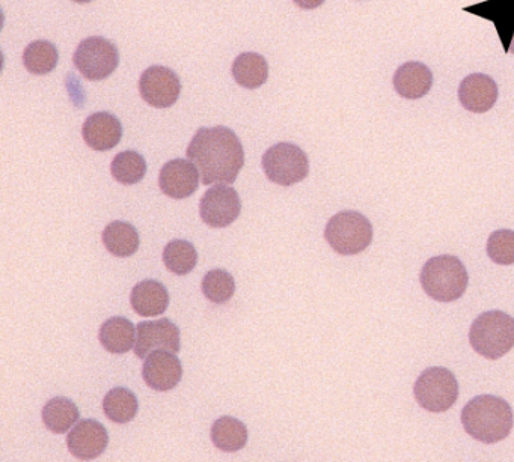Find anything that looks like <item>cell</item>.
I'll return each mask as SVG.
<instances>
[{
  "label": "cell",
  "mask_w": 514,
  "mask_h": 462,
  "mask_svg": "<svg viewBox=\"0 0 514 462\" xmlns=\"http://www.w3.org/2000/svg\"><path fill=\"white\" fill-rule=\"evenodd\" d=\"M187 159L196 166L204 186L233 184L245 166V149L230 128H199L187 148Z\"/></svg>",
  "instance_id": "cell-1"
},
{
  "label": "cell",
  "mask_w": 514,
  "mask_h": 462,
  "mask_svg": "<svg viewBox=\"0 0 514 462\" xmlns=\"http://www.w3.org/2000/svg\"><path fill=\"white\" fill-rule=\"evenodd\" d=\"M462 423L475 440L486 444L499 443L513 429V410L505 399L498 396H477L463 408Z\"/></svg>",
  "instance_id": "cell-2"
},
{
  "label": "cell",
  "mask_w": 514,
  "mask_h": 462,
  "mask_svg": "<svg viewBox=\"0 0 514 462\" xmlns=\"http://www.w3.org/2000/svg\"><path fill=\"white\" fill-rule=\"evenodd\" d=\"M420 279L426 294L442 303L459 300L465 294L469 282L465 265L451 255L429 259L421 271Z\"/></svg>",
  "instance_id": "cell-3"
},
{
  "label": "cell",
  "mask_w": 514,
  "mask_h": 462,
  "mask_svg": "<svg viewBox=\"0 0 514 462\" xmlns=\"http://www.w3.org/2000/svg\"><path fill=\"white\" fill-rule=\"evenodd\" d=\"M469 342L480 356L501 359L514 348V318L501 311L484 312L472 323Z\"/></svg>",
  "instance_id": "cell-4"
},
{
  "label": "cell",
  "mask_w": 514,
  "mask_h": 462,
  "mask_svg": "<svg viewBox=\"0 0 514 462\" xmlns=\"http://www.w3.org/2000/svg\"><path fill=\"white\" fill-rule=\"evenodd\" d=\"M329 246L340 255H358L373 241V226L356 211H343L329 220L325 231Z\"/></svg>",
  "instance_id": "cell-5"
},
{
  "label": "cell",
  "mask_w": 514,
  "mask_h": 462,
  "mask_svg": "<svg viewBox=\"0 0 514 462\" xmlns=\"http://www.w3.org/2000/svg\"><path fill=\"white\" fill-rule=\"evenodd\" d=\"M263 169L272 183L290 187L308 177L310 160L299 146L281 142L267 149L263 156Z\"/></svg>",
  "instance_id": "cell-6"
},
{
  "label": "cell",
  "mask_w": 514,
  "mask_h": 462,
  "mask_svg": "<svg viewBox=\"0 0 514 462\" xmlns=\"http://www.w3.org/2000/svg\"><path fill=\"white\" fill-rule=\"evenodd\" d=\"M415 398L420 407L432 413H444L459 398V383L453 372L445 368L424 371L414 386Z\"/></svg>",
  "instance_id": "cell-7"
},
{
  "label": "cell",
  "mask_w": 514,
  "mask_h": 462,
  "mask_svg": "<svg viewBox=\"0 0 514 462\" xmlns=\"http://www.w3.org/2000/svg\"><path fill=\"white\" fill-rule=\"evenodd\" d=\"M74 67L86 80L100 82L108 79L120 64L117 46L106 38L89 37L79 44L74 53Z\"/></svg>",
  "instance_id": "cell-8"
},
{
  "label": "cell",
  "mask_w": 514,
  "mask_h": 462,
  "mask_svg": "<svg viewBox=\"0 0 514 462\" xmlns=\"http://www.w3.org/2000/svg\"><path fill=\"white\" fill-rule=\"evenodd\" d=\"M242 211L239 193L228 186H216L207 190L199 204L202 222L212 228H227L236 222Z\"/></svg>",
  "instance_id": "cell-9"
},
{
  "label": "cell",
  "mask_w": 514,
  "mask_h": 462,
  "mask_svg": "<svg viewBox=\"0 0 514 462\" xmlns=\"http://www.w3.org/2000/svg\"><path fill=\"white\" fill-rule=\"evenodd\" d=\"M139 91L145 103L156 109H168L180 98L181 82L174 71L162 65H154L142 73Z\"/></svg>",
  "instance_id": "cell-10"
},
{
  "label": "cell",
  "mask_w": 514,
  "mask_h": 462,
  "mask_svg": "<svg viewBox=\"0 0 514 462\" xmlns=\"http://www.w3.org/2000/svg\"><path fill=\"white\" fill-rule=\"evenodd\" d=\"M160 350L180 353V330L178 327L166 318L139 323L138 329H136V356L145 360L151 353Z\"/></svg>",
  "instance_id": "cell-11"
},
{
  "label": "cell",
  "mask_w": 514,
  "mask_h": 462,
  "mask_svg": "<svg viewBox=\"0 0 514 462\" xmlns=\"http://www.w3.org/2000/svg\"><path fill=\"white\" fill-rule=\"evenodd\" d=\"M142 377L151 389L169 392L180 383L183 366L172 351H154L145 359Z\"/></svg>",
  "instance_id": "cell-12"
},
{
  "label": "cell",
  "mask_w": 514,
  "mask_h": 462,
  "mask_svg": "<svg viewBox=\"0 0 514 462\" xmlns=\"http://www.w3.org/2000/svg\"><path fill=\"white\" fill-rule=\"evenodd\" d=\"M108 444L109 434L105 426L92 419L77 422L67 437V446L71 455L82 461L98 458L105 452Z\"/></svg>",
  "instance_id": "cell-13"
},
{
  "label": "cell",
  "mask_w": 514,
  "mask_h": 462,
  "mask_svg": "<svg viewBox=\"0 0 514 462\" xmlns=\"http://www.w3.org/2000/svg\"><path fill=\"white\" fill-rule=\"evenodd\" d=\"M160 190L172 199L190 198L199 187V172L190 160L174 159L160 171Z\"/></svg>",
  "instance_id": "cell-14"
},
{
  "label": "cell",
  "mask_w": 514,
  "mask_h": 462,
  "mask_svg": "<svg viewBox=\"0 0 514 462\" xmlns=\"http://www.w3.org/2000/svg\"><path fill=\"white\" fill-rule=\"evenodd\" d=\"M86 145L94 151L105 152L115 148L123 139V125L109 112L92 113L82 127Z\"/></svg>",
  "instance_id": "cell-15"
},
{
  "label": "cell",
  "mask_w": 514,
  "mask_h": 462,
  "mask_svg": "<svg viewBox=\"0 0 514 462\" xmlns=\"http://www.w3.org/2000/svg\"><path fill=\"white\" fill-rule=\"evenodd\" d=\"M459 100L469 112H489L498 101V85L486 74H471L460 83Z\"/></svg>",
  "instance_id": "cell-16"
},
{
  "label": "cell",
  "mask_w": 514,
  "mask_h": 462,
  "mask_svg": "<svg viewBox=\"0 0 514 462\" xmlns=\"http://www.w3.org/2000/svg\"><path fill=\"white\" fill-rule=\"evenodd\" d=\"M433 86V73L421 62H406L394 74V89L400 97L418 100L426 97Z\"/></svg>",
  "instance_id": "cell-17"
},
{
  "label": "cell",
  "mask_w": 514,
  "mask_h": 462,
  "mask_svg": "<svg viewBox=\"0 0 514 462\" xmlns=\"http://www.w3.org/2000/svg\"><path fill=\"white\" fill-rule=\"evenodd\" d=\"M130 301L133 311L141 317H157L168 309L169 292L159 280H142L133 288Z\"/></svg>",
  "instance_id": "cell-18"
},
{
  "label": "cell",
  "mask_w": 514,
  "mask_h": 462,
  "mask_svg": "<svg viewBox=\"0 0 514 462\" xmlns=\"http://www.w3.org/2000/svg\"><path fill=\"white\" fill-rule=\"evenodd\" d=\"M466 11L492 20L498 31L499 40L504 44L505 52H510L514 35V0H490L486 4L466 8Z\"/></svg>",
  "instance_id": "cell-19"
},
{
  "label": "cell",
  "mask_w": 514,
  "mask_h": 462,
  "mask_svg": "<svg viewBox=\"0 0 514 462\" xmlns=\"http://www.w3.org/2000/svg\"><path fill=\"white\" fill-rule=\"evenodd\" d=\"M101 345L112 354H126L136 344V330L132 321L124 317L109 318L98 333Z\"/></svg>",
  "instance_id": "cell-20"
},
{
  "label": "cell",
  "mask_w": 514,
  "mask_h": 462,
  "mask_svg": "<svg viewBox=\"0 0 514 462\" xmlns=\"http://www.w3.org/2000/svg\"><path fill=\"white\" fill-rule=\"evenodd\" d=\"M231 73L243 88L258 89L269 79V64L260 53H242L234 61Z\"/></svg>",
  "instance_id": "cell-21"
},
{
  "label": "cell",
  "mask_w": 514,
  "mask_h": 462,
  "mask_svg": "<svg viewBox=\"0 0 514 462\" xmlns=\"http://www.w3.org/2000/svg\"><path fill=\"white\" fill-rule=\"evenodd\" d=\"M103 243L112 255L118 258H129L138 252L141 240L135 226L123 220H115L106 226L103 232Z\"/></svg>",
  "instance_id": "cell-22"
},
{
  "label": "cell",
  "mask_w": 514,
  "mask_h": 462,
  "mask_svg": "<svg viewBox=\"0 0 514 462\" xmlns=\"http://www.w3.org/2000/svg\"><path fill=\"white\" fill-rule=\"evenodd\" d=\"M248 437V428L245 423L234 417H221L213 423L212 441L224 452H239L248 443Z\"/></svg>",
  "instance_id": "cell-23"
},
{
  "label": "cell",
  "mask_w": 514,
  "mask_h": 462,
  "mask_svg": "<svg viewBox=\"0 0 514 462\" xmlns=\"http://www.w3.org/2000/svg\"><path fill=\"white\" fill-rule=\"evenodd\" d=\"M80 411L71 399L53 398L44 405L43 422L53 434H65L79 422Z\"/></svg>",
  "instance_id": "cell-24"
},
{
  "label": "cell",
  "mask_w": 514,
  "mask_h": 462,
  "mask_svg": "<svg viewBox=\"0 0 514 462\" xmlns=\"http://www.w3.org/2000/svg\"><path fill=\"white\" fill-rule=\"evenodd\" d=\"M106 417L115 423H129L135 419L139 410L138 398L132 390L126 387H115L103 401Z\"/></svg>",
  "instance_id": "cell-25"
},
{
  "label": "cell",
  "mask_w": 514,
  "mask_h": 462,
  "mask_svg": "<svg viewBox=\"0 0 514 462\" xmlns=\"http://www.w3.org/2000/svg\"><path fill=\"white\" fill-rule=\"evenodd\" d=\"M59 53L55 44L50 41H34L23 52V64L29 73L35 76H46L58 65Z\"/></svg>",
  "instance_id": "cell-26"
},
{
  "label": "cell",
  "mask_w": 514,
  "mask_h": 462,
  "mask_svg": "<svg viewBox=\"0 0 514 462\" xmlns=\"http://www.w3.org/2000/svg\"><path fill=\"white\" fill-rule=\"evenodd\" d=\"M112 177L124 186H133L144 180L147 162L136 151L120 152L111 165Z\"/></svg>",
  "instance_id": "cell-27"
},
{
  "label": "cell",
  "mask_w": 514,
  "mask_h": 462,
  "mask_svg": "<svg viewBox=\"0 0 514 462\" xmlns=\"http://www.w3.org/2000/svg\"><path fill=\"white\" fill-rule=\"evenodd\" d=\"M163 262L171 273L186 276L198 262L195 246L186 240H174L163 250Z\"/></svg>",
  "instance_id": "cell-28"
},
{
  "label": "cell",
  "mask_w": 514,
  "mask_h": 462,
  "mask_svg": "<svg viewBox=\"0 0 514 462\" xmlns=\"http://www.w3.org/2000/svg\"><path fill=\"white\" fill-rule=\"evenodd\" d=\"M202 292L213 303L224 304L230 301L236 292V282L228 271L216 268L205 274L202 279Z\"/></svg>",
  "instance_id": "cell-29"
},
{
  "label": "cell",
  "mask_w": 514,
  "mask_h": 462,
  "mask_svg": "<svg viewBox=\"0 0 514 462\" xmlns=\"http://www.w3.org/2000/svg\"><path fill=\"white\" fill-rule=\"evenodd\" d=\"M487 255L495 264H514V231L501 229L495 231L487 241Z\"/></svg>",
  "instance_id": "cell-30"
},
{
  "label": "cell",
  "mask_w": 514,
  "mask_h": 462,
  "mask_svg": "<svg viewBox=\"0 0 514 462\" xmlns=\"http://www.w3.org/2000/svg\"><path fill=\"white\" fill-rule=\"evenodd\" d=\"M293 2L302 10H316L325 4V0H293Z\"/></svg>",
  "instance_id": "cell-31"
},
{
  "label": "cell",
  "mask_w": 514,
  "mask_h": 462,
  "mask_svg": "<svg viewBox=\"0 0 514 462\" xmlns=\"http://www.w3.org/2000/svg\"><path fill=\"white\" fill-rule=\"evenodd\" d=\"M73 2H76V4H89L92 0H73Z\"/></svg>",
  "instance_id": "cell-32"
},
{
  "label": "cell",
  "mask_w": 514,
  "mask_h": 462,
  "mask_svg": "<svg viewBox=\"0 0 514 462\" xmlns=\"http://www.w3.org/2000/svg\"><path fill=\"white\" fill-rule=\"evenodd\" d=\"M510 53H513V55H514V35H513V40H511V44H510Z\"/></svg>",
  "instance_id": "cell-33"
}]
</instances>
